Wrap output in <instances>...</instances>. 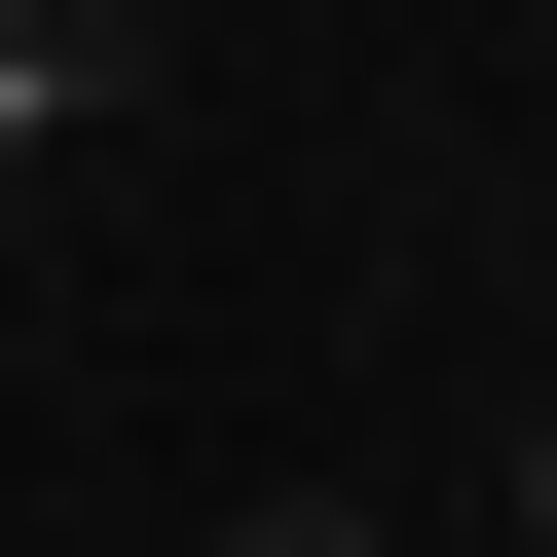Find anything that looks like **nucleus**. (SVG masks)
I'll list each match as a JSON object with an SVG mask.
<instances>
[{
	"label": "nucleus",
	"mask_w": 557,
	"mask_h": 557,
	"mask_svg": "<svg viewBox=\"0 0 557 557\" xmlns=\"http://www.w3.org/2000/svg\"><path fill=\"white\" fill-rule=\"evenodd\" d=\"M112 112H149V0H0V186L112 149Z\"/></svg>",
	"instance_id": "f257e3e1"
},
{
	"label": "nucleus",
	"mask_w": 557,
	"mask_h": 557,
	"mask_svg": "<svg viewBox=\"0 0 557 557\" xmlns=\"http://www.w3.org/2000/svg\"><path fill=\"white\" fill-rule=\"evenodd\" d=\"M520 557H557V446H520Z\"/></svg>",
	"instance_id": "f03ea898"
},
{
	"label": "nucleus",
	"mask_w": 557,
	"mask_h": 557,
	"mask_svg": "<svg viewBox=\"0 0 557 557\" xmlns=\"http://www.w3.org/2000/svg\"><path fill=\"white\" fill-rule=\"evenodd\" d=\"M260 557H335V520H260Z\"/></svg>",
	"instance_id": "7ed1b4c3"
}]
</instances>
